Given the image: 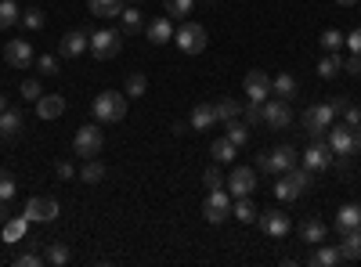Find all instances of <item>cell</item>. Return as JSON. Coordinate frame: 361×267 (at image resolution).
<instances>
[{
  "mask_svg": "<svg viewBox=\"0 0 361 267\" xmlns=\"http://www.w3.org/2000/svg\"><path fill=\"white\" fill-rule=\"evenodd\" d=\"M231 192L228 188H209V195H206V202H202V217L209 221V224H224L228 217H231Z\"/></svg>",
  "mask_w": 361,
  "mask_h": 267,
  "instance_id": "8992f818",
  "label": "cell"
},
{
  "mask_svg": "<svg viewBox=\"0 0 361 267\" xmlns=\"http://www.w3.org/2000/svg\"><path fill=\"white\" fill-rule=\"evenodd\" d=\"M296 87H300V83H296V76H293V73H279L275 80H271V94L289 101V98L296 94Z\"/></svg>",
  "mask_w": 361,
  "mask_h": 267,
  "instance_id": "d4e9b609",
  "label": "cell"
},
{
  "mask_svg": "<svg viewBox=\"0 0 361 267\" xmlns=\"http://www.w3.org/2000/svg\"><path fill=\"white\" fill-rule=\"evenodd\" d=\"M333 120H336V108H333V101L311 105V108L304 112V130H307L311 137H325V127H333Z\"/></svg>",
  "mask_w": 361,
  "mask_h": 267,
  "instance_id": "ba28073f",
  "label": "cell"
},
{
  "mask_svg": "<svg viewBox=\"0 0 361 267\" xmlns=\"http://www.w3.org/2000/svg\"><path fill=\"white\" fill-rule=\"evenodd\" d=\"M54 173H58V181H73V177H76V166L62 159V163H58V166H54Z\"/></svg>",
  "mask_w": 361,
  "mask_h": 267,
  "instance_id": "681fc988",
  "label": "cell"
},
{
  "mask_svg": "<svg viewBox=\"0 0 361 267\" xmlns=\"http://www.w3.org/2000/svg\"><path fill=\"white\" fill-rule=\"evenodd\" d=\"M40 263H44L40 253H22V256H15V267H40Z\"/></svg>",
  "mask_w": 361,
  "mask_h": 267,
  "instance_id": "c3c4849f",
  "label": "cell"
},
{
  "mask_svg": "<svg viewBox=\"0 0 361 267\" xmlns=\"http://www.w3.org/2000/svg\"><path fill=\"white\" fill-rule=\"evenodd\" d=\"M350 228H361V206L357 202L340 206V213H336V231H350Z\"/></svg>",
  "mask_w": 361,
  "mask_h": 267,
  "instance_id": "603a6c76",
  "label": "cell"
},
{
  "mask_svg": "<svg viewBox=\"0 0 361 267\" xmlns=\"http://www.w3.org/2000/svg\"><path fill=\"white\" fill-rule=\"evenodd\" d=\"M18 130H22V112L18 108H4L0 112V141L18 137Z\"/></svg>",
  "mask_w": 361,
  "mask_h": 267,
  "instance_id": "44dd1931",
  "label": "cell"
},
{
  "mask_svg": "<svg viewBox=\"0 0 361 267\" xmlns=\"http://www.w3.org/2000/svg\"><path fill=\"white\" fill-rule=\"evenodd\" d=\"M11 199H15V177L0 170V202H11Z\"/></svg>",
  "mask_w": 361,
  "mask_h": 267,
  "instance_id": "f35d334b",
  "label": "cell"
},
{
  "mask_svg": "<svg viewBox=\"0 0 361 267\" xmlns=\"http://www.w3.org/2000/svg\"><path fill=\"white\" fill-rule=\"evenodd\" d=\"M343 242H340V256L343 260H361V228H350V231H340Z\"/></svg>",
  "mask_w": 361,
  "mask_h": 267,
  "instance_id": "ffe728a7",
  "label": "cell"
},
{
  "mask_svg": "<svg viewBox=\"0 0 361 267\" xmlns=\"http://www.w3.org/2000/svg\"><path fill=\"white\" fill-rule=\"evenodd\" d=\"M102 144H105L102 127L87 123V127H80V130H76V137H73V152H76L80 159H94V156L102 152Z\"/></svg>",
  "mask_w": 361,
  "mask_h": 267,
  "instance_id": "52a82bcc",
  "label": "cell"
},
{
  "mask_svg": "<svg viewBox=\"0 0 361 267\" xmlns=\"http://www.w3.org/2000/svg\"><path fill=\"white\" fill-rule=\"evenodd\" d=\"M4 62H8L11 69H29V66L37 62V54H33V47H29V40H8Z\"/></svg>",
  "mask_w": 361,
  "mask_h": 267,
  "instance_id": "9a60e30c",
  "label": "cell"
},
{
  "mask_svg": "<svg viewBox=\"0 0 361 267\" xmlns=\"http://www.w3.org/2000/svg\"><path fill=\"white\" fill-rule=\"evenodd\" d=\"M325 141H329V148H333V156H354V134H350L347 123L333 127Z\"/></svg>",
  "mask_w": 361,
  "mask_h": 267,
  "instance_id": "e0dca14e",
  "label": "cell"
},
{
  "mask_svg": "<svg viewBox=\"0 0 361 267\" xmlns=\"http://www.w3.org/2000/svg\"><path fill=\"white\" fill-rule=\"evenodd\" d=\"M336 4H340V8H354V4H357V0H336Z\"/></svg>",
  "mask_w": 361,
  "mask_h": 267,
  "instance_id": "11a10c76",
  "label": "cell"
},
{
  "mask_svg": "<svg viewBox=\"0 0 361 267\" xmlns=\"http://www.w3.org/2000/svg\"><path fill=\"white\" fill-rule=\"evenodd\" d=\"M62 112H66V98L62 94H44L37 101V116H40V120H58Z\"/></svg>",
  "mask_w": 361,
  "mask_h": 267,
  "instance_id": "d6986e66",
  "label": "cell"
},
{
  "mask_svg": "<svg viewBox=\"0 0 361 267\" xmlns=\"http://www.w3.org/2000/svg\"><path fill=\"white\" fill-rule=\"evenodd\" d=\"M80 181H87V185H102V181H105V166H102L98 159H87L83 170H80Z\"/></svg>",
  "mask_w": 361,
  "mask_h": 267,
  "instance_id": "d6a6232c",
  "label": "cell"
},
{
  "mask_svg": "<svg viewBox=\"0 0 361 267\" xmlns=\"http://www.w3.org/2000/svg\"><path fill=\"white\" fill-rule=\"evenodd\" d=\"M90 44V33H83V29H69V33L62 37V44H58V54L62 58H80Z\"/></svg>",
  "mask_w": 361,
  "mask_h": 267,
  "instance_id": "2e32d148",
  "label": "cell"
},
{
  "mask_svg": "<svg viewBox=\"0 0 361 267\" xmlns=\"http://www.w3.org/2000/svg\"><path fill=\"white\" fill-rule=\"evenodd\" d=\"M300 163V152L293 144H279V148H271V152H264L260 159H257V170H264V173H286V170H293Z\"/></svg>",
  "mask_w": 361,
  "mask_h": 267,
  "instance_id": "277c9868",
  "label": "cell"
},
{
  "mask_svg": "<svg viewBox=\"0 0 361 267\" xmlns=\"http://www.w3.org/2000/svg\"><path fill=\"white\" fill-rule=\"evenodd\" d=\"M145 91H148V80H145L141 73H130V76H127V91H123V94H127V98H141Z\"/></svg>",
  "mask_w": 361,
  "mask_h": 267,
  "instance_id": "74e56055",
  "label": "cell"
},
{
  "mask_svg": "<svg viewBox=\"0 0 361 267\" xmlns=\"http://www.w3.org/2000/svg\"><path fill=\"white\" fill-rule=\"evenodd\" d=\"M214 112H217V123H228V120H235V116H243V105H238L235 98H217Z\"/></svg>",
  "mask_w": 361,
  "mask_h": 267,
  "instance_id": "f546056e",
  "label": "cell"
},
{
  "mask_svg": "<svg viewBox=\"0 0 361 267\" xmlns=\"http://www.w3.org/2000/svg\"><path fill=\"white\" fill-rule=\"evenodd\" d=\"M119 47H123V33H119V29H94V33H90V44H87V51L94 58H102V62L116 58Z\"/></svg>",
  "mask_w": 361,
  "mask_h": 267,
  "instance_id": "5b68a950",
  "label": "cell"
},
{
  "mask_svg": "<svg viewBox=\"0 0 361 267\" xmlns=\"http://www.w3.org/2000/svg\"><path fill=\"white\" fill-rule=\"evenodd\" d=\"M217 123V112H214V105H209V101H202V105H195L192 108V130H209V127H214Z\"/></svg>",
  "mask_w": 361,
  "mask_h": 267,
  "instance_id": "7402d4cb",
  "label": "cell"
},
{
  "mask_svg": "<svg viewBox=\"0 0 361 267\" xmlns=\"http://www.w3.org/2000/svg\"><path fill=\"white\" fill-rule=\"evenodd\" d=\"M340 69H343V58H340V54H325L322 62H318V69H314V73H318L322 80H333Z\"/></svg>",
  "mask_w": 361,
  "mask_h": 267,
  "instance_id": "836d02e7",
  "label": "cell"
},
{
  "mask_svg": "<svg viewBox=\"0 0 361 267\" xmlns=\"http://www.w3.org/2000/svg\"><path fill=\"white\" fill-rule=\"evenodd\" d=\"M264 123H267V130H286V127L293 123V108H289V101L271 94V98L264 101Z\"/></svg>",
  "mask_w": 361,
  "mask_h": 267,
  "instance_id": "8fae6325",
  "label": "cell"
},
{
  "mask_svg": "<svg viewBox=\"0 0 361 267\" xmlns=\"http://www.w3.org/2000/svg\"><path fill=\"white\" fill-rule=\"evenodd\" d=\"M311 185H314V177H311V170H307V166H293V170L279 173V185H275V195H279L282 202H293V199H300V195H304V192H311Z\"/></svg>",
  "mask_w": 361,
  "mask_h": 267,
  "instance_id": "6da1fadb",
  "label": "cell"
},
{
  "mask_svg": "<svg viewBox=\"0 0 361 267\" xmlns=\"http://www.w3.org/2000/svg\"><path fill=\"white\" fill-rule=\"evenodd\" d=\"M224 185H228L231 199H246V195L257 192V170H253V166H235V170L228 173Z\"/></svg>",
  "mask_w": 361,
  "mask_h": 267,
  "instance_id": "7c38bea8",
  "label": "cell"
},
{
  "mask_svg": "<svg viewBox=\"0 0 361 267\" xmlns=\"http://www.w3.org/2000/svg\"><path fill=\"white\" fill-rule=\"evenodd\" d=\"M243 123H264V105L260 101H250L243 108Z\"/></svg>",
  "mask_w": 361,
  "mask_h": 267,
  "instance_id": "60d3db41",
  "label": "cell"
},
{
  "mask_svg": "<svg viewBox=\"0 0 361 267\" xmlns=\"http://www.w3.org/2000/svg\"><path fill=\"white\" fill-rule=\"evenodd\" d=\"M4 108H8V98H4V94H0V112H4Z\"/></svg>",
  "mask_w": 361,
  "mask_h": 267,
  "instance_id": "9f6ffc18",
  "label": "cell"
},
{
  "mask_svg": "<svg viewBox=\"0 0 361 267\" xmlns=\"http://www.w3.org/2000/svg\"><path fill=\"white\" fill-rule=\"evenodd\" d=\"M145 33H148V40L152 44H170L173 40V25H170V15H163V18H152L145 25Z\"/></svg>",
  "mask_w": 361,
  "mask_h": 267,
  "instance_id": "ac0fdd59",
  "label": "cell"
},
{
  "mask_svg": "<svg viewBox=\"0 0 361 267\" xmlns=\"http://www.w3.org/2000/svg\"><path fill=\"white\" fill-rule=\"evenodd\" d=\"M224 137H228L235 148H243V144L250 141V127H246V123H238V116H235V120L224 123Z\"/></svg>",
  "mask_w": 361,
  "mask_h": 267,
  "instance_id": "83f0119b",
  "label": "cell"
},
{
  "mask_svg": "<svg viewBox=\"0 0 361 267\" xmlns=\"http://www.w3.org/2000/svg\"><path fill=\"white\" fill-rule=\"evenodd\" d=\"M22 25H25V29H40V25H44V11H40V8L22 11Z\"/></svg>",
  "mask_w": 361,
  "mask_h": 267,
  "instance_id": "b9f144b4",
  "label": "cell"
},
{
  "mask_svg": "<svg viewBox=\"0 0 361 267\" xmlns=\"http://www.w3.org/2000/svg\"><path fill=\"white\" fill-rule=\"evenodd\" d=\"M44 263H69V246L66 242H51L47 246V253H44Z\"/></svg>",
  "mask_w": 361,
  "mask_h": 267,
  "instance_id": "d590c367",
  "label": "cell"
},
{
  "mask_svg": "<svg viewBox=\"0 0 361 267\" xmlns=\"http://www.w3.org/2000/svg\"><path fill=\"white\" fill-rule=\"evenodd\" d=\"M15 22H22L18 4H15V0H0V33H8Z\"/></svg>",
  "mask_w": 361,
  "mask_h": 267,
  "instance_id": "4dcf8cb0",
  "label": "cell"
},
{
  "mask_svg": "<svg viewBox=\"0 0 361 267\" xmlns=\"http://www.w3.org/2000/svg\"><path fill=\"white\" fill-rule=\"evenodd\" d=\"M311 263H318V267H336V263H343L340 246H322V249L311 256Z\"/></svg>",
  "mask_w": 361,
  "mask_h": 267,
  "instance_id": "1f68e13d",
  "label": "cell"
},
{
  "mask_svg": "<svg viewBox=\"0 0 361 267\" xmlns=\"http://www.w3.org/2000/svg\"><path fill=\"white\" fill-rule=\"evenodd\" d=\"M209 156H214V163H231L238 156V148L228 141V137H217L214 144H209Z\"/></svg>",
  "mask_w": 361,
  "mask_h": 267,
  "instance_id": "f1b7e54d",
  "label": "cell"
},
{
  "mask_svg": "<svg viewBox=\"0 0 361 267\" xmlns=\"http://www.w3.org/2000/svg\"><path fill=\"white\" fill-rule=\"evenodd\" d=\"M202 181H206V188H224V173H221L217 166H206Z\"/></svg>",
  "mask_w": 361,
  "mask_h": 267,
  "instance_id": "ee69618b",
  "label": "cell"
},
{
  "mask_svg": "<svg viewBox=\"0 0 361 267\" xmlns=\"http://www.w3.org/2000/svg\"><path fill=\"white\" fill-rule=\"evenodd\" d=\"M37 69H40V76H58V58H54V54L37 58Z\"/></svg>",
  "mask_w": 361,
  "mask_h": 267,
  "instance_id": "7bdbcfd3",
  "label": "cell"
},
{
  "mask_svg": "<svg viewBox=\"0 0 361 267\" xmlns=\"http://www.w3.org/2000/svg\"><path fill=\"white\" fill-rule=\"evenodd\" d=\"M123 116H127V94L102 91L94 98V120L98 123H123Z\"/></svg>",
  "mask_w": 361,
  "mask_h": 267,
  "instance_id": "7a4b0ae2",
  "label": "cell"
},
{
  "mask_svg": "<svg viewBox=\"0 0 361 267\" xmlns=\"http://www.w3.org/2000/svg\"><path fill=\"white\" fill-rule=\"evenodd\" d=\"M300 166H307L311 173L333 166V148H329V141H325V137H311L307 152H300Z\"/></svg>",
  "mask_w": 361,
  "mask_h": 267,
  "instance_id": "30bf717a",
  "label": "cell"
},
{
  "mask_svg": "<svg viewBox=\"0 0 361 267\" xmlns=\"http://www.w3.org/2000/svg\"><path fill=\"white\" fill-rule=\"evenodd\" d=\"M163 4H166V15H170V18H180V22H185V18L192 15V4H195V0H163Z\"/></svg>",
  "mask_w": 361,
  "mask_h": 267,
  "instance_id": "8d00e7d4",
  "label": "cell"
},
{
  "mask_svg": "<svg viewBox=\"0 0 361 267\" xmlns=\"http://www.w3.org/2000/svg\"><path fill=\"white\" fill-rule=\"evenodd\" d=\"M300 239L311 242V246L325 242V224H322V221H314V217H307L304 224H300Z\"/></svg>",
  "mask_w": 361,
  "mask_h": 267,
  "instance_id": "4316f807",
  "label": "cell"
},
{
  "mask_svg": "<svg viewBox=\"0 0 361 267\" xmlns=\"http://www.w3.org/2000/svg\"><path fill=\"white\" fill-rule=\"evenodd\" d=\"M206 4H217V0H206Z\"/></svg>",
  "mask_w": 361,
  "mask_h": 267,
  "instance_id": "6f0895ef",
  "label": "cell"
},
{
  "mask_svg": "<svg viewBox=\"0 0 361 267\" xmlns=\"http://www.w3.org/2000/svg\"><path fill=\"white\" fill-rule=\"evenodd\" d=\"M343 69H347L350 76H361V54H350V58H343Z\"/></svg>",
  "mask_w": 361,
  "mask_h": 267,
  "instance_id": "816d5d0a",
  "label": "cell"
},
{
  "mask_svg": "<svg viewBox=\"0 0 361 267\" xmlns=\"http://www.w3.org/2000/svg\"><path fill=\"white\" fill-rule=\"evenodd\" d=\"M343 44L350 47V54H361V29H354V33L343 37Z\"/></svg>",
  "mask_w": 361,
  "mask_h": 267,
  "instance_id": "f907efd6",
  "label": "cell"
},
{
  "mask_svg": "<svg viewBox=\"0 0 361 267\" xmlns=\"http://www.w3.org/2000/svg\"><path fill=\"white\" fill-rule=\"evenodd\" d=\"M243 87H246V98L250 101H267L271 98V76L264 73V69H250L246 73V80H243Z\"/></svg>",
  "mask_w": 361,
  "mask_h": 267,
  "instance_id": "5bb4252c",
  "label": "cell"
},
{
  "mask_svg": "<svg viewBox=\"0 0 361 267\" xmlns=\"http://www.w3.org/2000/svg\"><path fill=\"white\" fill-rule=\"evenodd\" d=\"M8 221V202H0V224Z\"/></svg>",
  "mask_w": 361,
  "mask_h": 267,
  "instance_id": "db71d44e",
  "label": "cell"
},
{
  "mask_svg": "<svg viewBox=\"0 0 361 267\" xmlns=\"http://www.w3.org/2000/svg\"><path fill=\"white\" fill-rule=\"evenodd\" d=\"M257 224H260L264 235H271V239H286V235L293 231V221H289V213H282V210H264V213L257 217Z\"/></svg>",
  "mask_w": 361,
  "mask_h": 267,
  "instance_id": "4fadbf2b",
  "label": "cell"
},
{
  "mask_svg": "<svg viewBox=\"0 0 361 267\" xmlns=\"http://www.w3.org/2000/svg\"><path fill=\"white\" fill-rule=\"evenodd\" d=\"M134 4H141V0H134Z\"/></svg>",
  "mask_w": 361,
  "mask_h": 267,
  "instance_id": "680465c9",
  "label": "cell"
},
{
  "mask_svg": "<svg viewBox=\"0 0 361 267\" xmlns=\"http://www.w3.org/2000/svg\"><path fill=\"white\" fill-rule=\"evenodd\" d=\"M87 8L98 18H119L123 15V0H87Z\"/></svg>",
  "mask_w": 361,
  "mask_h": 267,
  "instance_id": "cb8c5ba5",
  "label": "cell"
},
{
  "mask_svg": "<svg viewBox=\"0 0 361 267\" xmlns=\"http://www.w3.org/2000/svg\"><path fill=\"white\" fill-rule=\"evenodd\" d=\"M173 44L180 47V54H202L209 44V33L199 22H180V29H173Z\"/></svg>",
  "mask_w": 361,
  "mask_h": 267,
  "instance_id": "3957f363",
  "label": "cell"
},
{
  "mask_svg": "<svg viewBox=\"0 0 361 267\" xmlns=\"http://www.w3.org/2000/svg\"><path fill=\"white\" fill-rule=\"evenodd\" d=\"M350 134H354V152H361V127H350Z\"/></svg>",
  "mask_w": 361,
  "mask_h": 267,
  "instance_id": "f5cc1de1",
  "label": "cell"
},
{
  "mask_svg": "<svg viewBox=\"0 0 361 267\" xmlns=\"http://www.w3.org/2000/svg\"><path fill=\"white\" fill-rule=\"evenodd\" d=\"M340 116H343L347 127H361V105H350V101H347V108H343Z\"/></svg>",
  "mask_w": 361,
  "mask_h": 267,
  "instance_id": "f6af8a7d",
  "label": "cell"
},
{
  "mask_svg": "<svg viewBox=\"0 0 361 267\" xmlns=\"http://www.w3.org/2000/svg\"><path fill=\"white\" fill-rule=\"evenodd\" d=\"M343 44V33H336V29H325V33H322V47L325 51H336Z\"/></svg>",
  "mask_w": 361,
  "mask_h": 267,
  "instance_id": "bcb514c9",
  "label": "cell"
},
{
  "mask_svg": "<svg viewBox=\"0 0 361 267\" xmlns=\"http://www.w3.org/2000/svg\"><path fill=\"white\" fill-rule=\"evenodd\" d=\"M22 98H25V101H40V98H44L40 80H22Z\"/></svg>",
  "mask_w": 361,
  "mask_h": 267,
  "instance_id": "ab89813d",
  "label": "cell"
},
{
  "mask_svg": "<svg viewBox=\"0 0 361 267\" xmlns=\"http://www.w3.org/2000/svg\"><path fill=\"white\" fill-rule=\"evenodd\" d=\"M58 213H62V210H58V202L51 195H33V199L25 202V210H22V217L29 224H51Z\"/></svg>",
  "mask_w": 361,
  "mask_h": 267,
  "instance_id": "9c48e42d",
  "label": "cell"
},
{
  "mask_svg": "<svg viewBox=\"0 0 361 267\" xmlns=\"http://www.w3.org/2000/svg\"><path fill=\"white\" fill-rule=\"evenodd\" d=\"M25 224H29L25 217H18V221H11V224L4 228V239H22V231H25Z\"/></svg>",
  "mask_w": 361,
  "mask_h": 267,
  "instance_id": "7dc6e473",
  "label": "cell"
},
{
  "mask_svg": "<svg viewBox=\"0 0 361 267\" xmlns=\"http://www.w3.org/2000/svg\"><path fill=\"white\" fill-rule=\"evenodd\" d=\"M119 18H123V33H127V37H134V33H141V29H145L137 8H123V15H119Z\"/></svg>",
  "mask_w": 361,
  "mask_h": 267,
  "instance_id": "e575fe53",
  "label": "cell"
},
{
  "mask_svg": "<svg viewBox=\"0 0 361 267\" xmlns=\"http://www.w3.org/2000/svg\"><path fill=\"white\" fill-rule=\"evenodd\" d=\"M231 217H238L243 224H257L260 210H257V206L250 202V195H246V199H235V202H231Z\"/></svg>",
  "mask_w": 361,
  "mask_h": 267,
  "instance_id": "484cf974",
  "label": "cell"
},
{
  "mask_svg": "<svg viewBox=\"0 0 361 267\" xmlns=\"http://www.w3.org/2000/svg\"><path fill=\"white\" fill-rule=\"evenodd\" d=\"M357 8H361V0H357Z\"/></svg>",
  "mask_w": 361,
  "mask_h": 267,
  "instance_id": "91938a15",
  "label": "cell"
}]
</instances>
